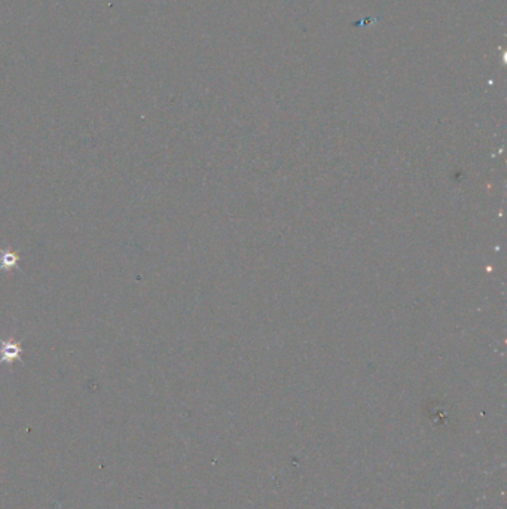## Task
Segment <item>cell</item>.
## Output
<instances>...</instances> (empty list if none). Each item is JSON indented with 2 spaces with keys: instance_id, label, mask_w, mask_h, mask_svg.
<instances>
[{
  "instance_id": "obj_1",
  "label": "cell",
  "mask_w": 507,
  "mask_h": 509,
  "mask_svg": "<svg viewBox=\"0 0 507 509\" xmlns=\"http://www.w3.org/2000/svg\"><path fill=\"white\" fill-rule=\"evenodd\" d=\"M21 353H23V347H21L19 341L0 338V365H14V362H21Z\"/></svg>"
},
{
  "instance_id": "obj_2",
  "label": "cell",
  "mask_w": 507,
  "mask_h": 509,
  "mask_svg": "<svg viewBox=\"0 0 507 509\" xmlns=\"http://www.w3.org/2000/svg\"><path fill=\"white\" fill-rule=\"evenodd\" d=\"M19 252L9 251V249L0 247V272H10V269H19Z\"/></svg>"
}]
</instances>
